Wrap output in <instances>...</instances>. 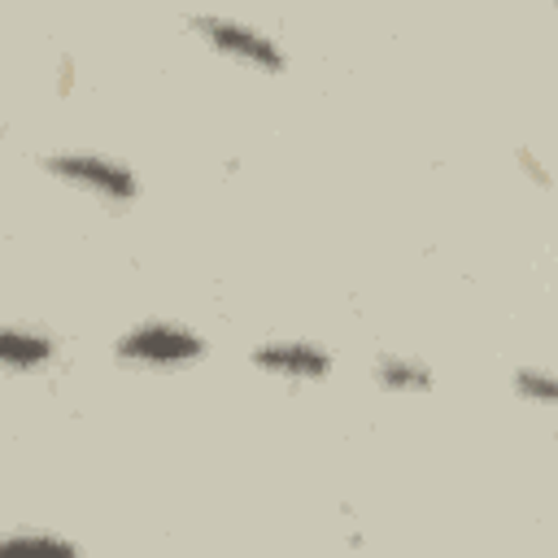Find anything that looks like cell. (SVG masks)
<instances>
[{"label":"cell","mask_w":558,"mask_h":558,"mask_svg":"<svg viewBox=\"0 0 558 558\" xmlns=\"http://www.w3.org/2000/svg\"><path fill=\"white\" fill-rule=\"evenodd\" d=\"M118 362L126 366H153V371H170V366H192L205 357V340L187 327V323H170V318H153V323H135L131 331L118 336L113 344Z\"/></svg>","instance_id":"cell-1"},{"label":"cell","mask_w":558,"mask_h":558,"mask_svg":"<svg viewBox=\"0 0 558 558\" xmlns=\"http://www.w3.org/2000/svg\"><path fill=\"white\" fill-rule=\"evenodd\" d=\"M187 31L201 44H209L214 52H222L240 65H253L262 74L288 70V52L279 48V39L248 26V22H235V17H222V13H187Z\"/></svg>","instance_id":"cell-2"},{"label":"cell","mask_w":558,"mask_h":558,"mask_svg":"<svg viewBox=\"0 0 558 558\" xmlns=\"http://www.w3.org/2000/svg\"><path fill=\"white\" fill-rule=\"evenodd\" d=\"M44 170L70 187H83L92 192L96 201H109V205H126L140 196V179L131 166L113 161V157H100V153H48L44 157Z\"/></svg>","instance_id":"cell-3"},{"label":"cell","mask_w":558,"mask_h":558,"mask_svg":"<svg viewBox=\"0 0 558 558\" xmlns=\"http://www.w3.org/2000/svg\"><path fill=\"white\" fill-rule=\"evenodd\" d=\"M248 362L288 384H314L331 375V353L318 340H262L248 349Z\"/></svg>","instance_id":"cell-4"},{"label":"cell","mask_w":558,"mask_h":558,"mask_svg":"<svg viewBox=\"0 0 558 558\" xmlns=\"http://www.w3.org/2000/svg\"><path fill=\"white\" fill-rule=\"evenodd\" d=\"M57 357V336H48L44 327H22V323H9L0 331V362L17 375L26 371H44L48 362Z\"/></svg>","instance_id":"cell-5"},{"label":"cell","mask_w":558,"mask_h":558,"mask_svg":"<svg viewBox=\"0 0 558 558\" xmlns=\"http://www.w3.org/2000/svg\"><path fill=\"white\" fill-rule=\"evenodd\" d=\"M371 375L384 392H427L432 388V371L418 357H405V353H379Z\"/></svg>","instance_id":"cell-6"},{"label":"cell","mask_w":558,"mask_h":558,"mask_svg":"<svg viewBox=\"0 0 558 558\" xmlns=\"http://www.w3.org/2000/svg\"><path fill=\"white\" fill-rule=\"evenodd\" d=\"M514 392L532 405H549L558 410V375L554 371H541V366H523L514 371Z\"/></svg>","instance_id":"cell-7"},{"label":"cell","mask_w":558,"mask_h":558,"mask_svg":"<svg viewBox=\"0 0 558 558\" xmlns=\"http://www.w3.org/2000/svg\"><path fill=\"white\" fill-rule=\"evenodd\" d=\"M4 549H52V554H78L74 541L65 536H48V532H17L4 541Z\"/></svg>","instance_id":"cell-8"},{"label":"cell","mask_w":558,"mask_h":558,"mask_svg":"<svg viewBox=\"0 0 558 558\" xmlns=\"http://www.w3.org/2000/svg\"><path fill=\"white\" fill-rule=\"evenodd\" d=\"M514 161H519V170H523V174H527L536 187H549V183H554V179H549V166H545V161H541L532 148H514Z\"/></svg>","instance_id":"cell-9"}]
</instances>
